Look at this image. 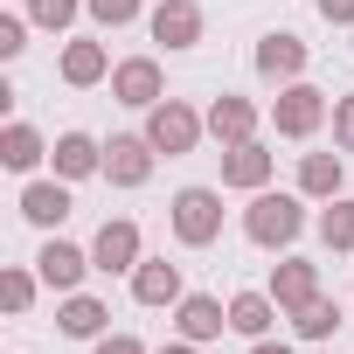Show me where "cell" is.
<instances>
[{
    "label": "cell",
    "mask_w": 354,
    "mask_h": 354,
    "mask_svg": "<svg viewBox=\"0 0 354 354\" xmlns=\"http://www.w3.org/2000/svg\"><path fill=\"white\" fill-rule=\"evenodd\" d=\"M243 236H250L257 250H292V243L306 236V195H271V188H257L250 209H243Z\"/></svg>",
    "instance_id": "cell-1"
},
{
    "label": "cell",
    "mask_w": 354,
    "mask_h": 354,
    "mask_svg": "<svg viewBox=\"0 0 354 354\" xmlns=\"http://www.w3.org/2000/svg\"><path fill=\"white\" fill-rule=\"evenodd\" d=\"M167 223H174V243L181 250H209L223 236V188H181Z\"/></svg>",
    "instance_id": "cell-2"
},
{
    "label": "cell",
    "mask_w": 354,
    "mask_h": 354,
    "mask_svg": "<svg viewBox=\"0 0 354 354\" xmlns=\"http://www.w3.org/2000/svg\"><path fill=\"white\" fill-rule=\"evenodd\" d=\"M202 132H209V111H195V104H181V97H160V104L146 111V139H153V153H167V160L195 153Z\"/></svg>",
    "instance_id": "cell-3"
},
{
    "label": "cell",
    "mask_w": 354,
    "mask_h": 354,
    "mask_svg": "<svg viewBox=\"0 0 354 354\" xmlns=\"http://www.w3.org/2000/svg\"><path fill=\"white\" fill-rule=\"evenodd\" d=\"M326 111H333L326 91L306 84V77H299V84H278V97H271V125H278V139H313V132L326 125Z\"/></svg>",
    "instance_id": "cell-4"
},
{
    "label": "cell",
    "mask_w": 354,
    "mask_h": 354,
    "mask_svg": "<svg viewBox=\"0 0 354 354\" xmlns=\"http://www.w3.org/2000/svg\"><path fill=\"white\" fill-rule=\"evenodd\" d=\"M153 139L146 132H111V146H104V181L111 188H146V174H153Z\"/></svg>",
    "instance_id": "cell-5"
},
{
    "label": "cell",
    "mask_w": 354,
    "mask_h": 354,
    "mask_svg": "<svg viewBox=\"0 0 354 354\" xmlns=\"http://www.w3.org/2000/svg\"><path fill=\"white\" fill-rule=\"evenodd\" d=\"M111 97H118V104H132V111H153V104L167 97L160 63H153V56H125V63H111Z\"/></svg>",
    "instance_id": "cell-6"
},
{
    "label": "cell",
    "mask_w": 354,
    "mask_h": 354,
    "mask_svg": "<svg viewBox=\"0 0 354 354\" xmlns=\"http://www.w3.org/2000/svg\"><path fill=\"white\" fill-rule=\"evenodd\" d=\"M139 257H146V250H139V223H132V216H111V223L91 236V264H97L104 278L139 271Z\"/></svg>",
    "instance_id": "cell-7"
},
{
    "label": "cell",
    "mask_w": 354,
    "mask_h": 354,
    "mask_svg": "<svg viewBox=\"0 0 354 354\" xmlns=\"http://www.w3.org/2000/svg\"><path fill=\"white\" fill-rule=\"evenodd\" d=\"M306 63H313V49H306L292 28H271V35L257 42V77H264V84H299Z\"/></svg>",
    "instance_id": "cell-8"
},
{
    "label": "cell",
    "mask_w": 354,
    "mask_h": 354,
    "mask_svg": "<svg viewBox=\"0 0 354 354\" xmlns=\"http://www.w3.org/2000/svg\"><path fill=\"white\" fill-rule=\"evenodd\" d=\"M35 271H42V285L49 292H77L97 264H91V250H77V243H63V236H49L42 250H35Z\"/></svg>",
    "instance_id": "cell-9"
},
{
    "label": "cell",
    "mask_w": 354,
    "mask_h": 354,
    "mask_svg": "<svg viewBox=\"0 0 354 354\" xmlns=\"http://www.w3.org/2000/svg\"><path fill=\"white\" fill-rule=\"evenodd\" d=\"M271 167H278V153H271V146H257V139H243V146H223V188H243V195H257V188L271 181Z\"/></svg>",
    "instance_id": "cell-10"
},
{
    "label": "cell",
    "mask_w": 354,
    "mask_h": 354,
    "mask_svg": "<svg viewBox=\"0 0 354 354\" xmlns=\"http://www.w3.org/2000/svg\"><path fill=\"white\" fill-rule=\"evenodd\" d=\"M174 326H181V340L209 347V340H223V326H230V306H223V299H209V292H188L181 306H174Z\"/></svg>",
    "instance_id": "cell-11"
},
{
    "label": "cell",
    "mask_w": 354,
    "mask_h": 354,
    "mask_svg": "<svg viewBox=\"0 0 354 354\" xmlns=\"http://www.w3.org/2000/svg\"><path fill=\"white\" fill-rule=\"evenodd\" d=\"M132 299H139V306H181V299H188L181 264H167V257H139V271H132Z\"/></svg>",
    "instance_id": "cell-12"
},
{
    "label": "cell",
    "mask_w": 354,
    "mask_h": 354,
    "mask_svg": "<svg viewBox=\"0 0 354 354\" xmlns=\"http://www.w3.org/2000/svg\"><path fill=\"white\" fill-rule=\"evenodd\" d=\"M146 28H153V42H167V49H195V42H202V8H195V0H160Z\"/></svg>",
    "instance_id": "cell-13"
},
{
    "label": "cell",
    "mask_w": 354,
    "mask_h": 354,
    "mask_svg": "<svg viewBox=\"0 0 354 354\" xmlns=\"http://www.w3.org/2000/svg\"><path fill=\"white\" fill-rule=\"evenodd\" d=\"M70 209H77V202H70V181H63V174H56V181H28V188H21V216H28L35 230H63Z\"/></svg>",
    "instance_id": "cell-14"
},
{
    "label": "cell",
    "mask_w": 354,
    "mask_h": 354,
    "mask_svg": "<svg viewBox=\"0 0 354 354\" xmlns=\"http://www.w3.org/2000/svg\"><path fill=\"white\" fill-rule=\"evenodd\" d=\"M209 139H216V146H243V139H257V104L223 91V97L209 104Z\"/></svg>",
    "instance_id": "cell-15"
},
{
    "label": "cell",
    "mask_w": 354,
    "mask_h": 354,
    "mask_svg": "<svg viewBox=\"0 0 354 354\" xmlns=\"http://www.w3.org/2000/svg\"><path fill=\"white\" fill-rule=\"evenodd\" d=\"M56 326H63L70 340H104V326H111V306H104V299H91V292H63V306H56Z\"/></svg>",
    "instance_id": "cell-16"
},
{
    "label": "cell",
    "mask_w": 354,
    "mask_h": 354,
    "mask_svg": "<svg viewBox=\"0 0 354 354\" xmlns=\"http://www.w3.org/2000/svg\"><path fill=\"white\" fill-rule=\"evenodd\" d=\"M49 160H56L63 181H91V174H104V146H97L91 132H63V139L49 146Z\"/></svg>",
    "instance_id": "cell-17"
},
{
    "label": "cell",
    "mask_w": 354,
    "mask_h": 354,
    "mask_svg": "<svg viewBox=\"0 0 354 354\" xmlns=\"http://www.w3.org/2000/svg\"><path fill=\"white\" fill-rule=\"evenodd\" d=\"M271 299H278L285 313H299L306 299H319V264H306V257H285V264H271Z\"/></svg>",
    "instance_id": "cell-18"
},
{
    "label": "cell",
    "mask_w": 354,
    "mask_h": 354,
    "mask_svg": "<svg viewBox=\"0 0 354 354\" xmlns=\"http://www.w3.org/2000/svg\"><path fill=\"white\" fill-rule=\"evenodd\" d=\"M278 313H285V306H278L271 292H236V299H230V333H243V340H264Z\"/></svg>",
    "instance_id": "cell-19"
},
{
    "label": "cell",
    "mask_w": 354,
    "mask_h": 354,
    "mask_svg": "<svg viewBox=\"0 0 354 354\" xmlns=\"http://www.w3.org/2000/svg\"><path fill=\"white\" fill-rule=\"evenodd\" d=\"M42 160H49V146H42V132H35V125H21V118H15L8 132H0V167H15V174H35Z\"/></svg>",
    "instance_id": "cell-20"
},
{
    "label": "cell",
    "mask_w": 354,
    "mask_h": 354,
    "mask_svg": "<svg viewBox=\"0 0 354 354\" xmlns=\"http://www.w3.org/2000/svg\"><path fill=\"white\" fill-rule=\"evenodd\" d=\"M104 77H111V56H104V42H70V49H63V84L91 91V84H104Z\"/></svg>",
    "instance_id": "cell-21"
},
{
    "label": "cell",
    "mask_w": 354,
    "mask_h": 354,
    "mask_svg": "<svg viewBox=\"0 0 354 354\" xmlns=\"http://www.w3.org/2000/svg\"><path fill=\"white\" fill-rule=\"evenodd\" d=\"M299 195L306 202H333L340 195V153H306L299 160Z\"/></svg>",
    "instance_id": "cell-22"
},
{
    "label": "cell",
    "mask_w": 354,
    "mask_h": 354,
    "mask_svg": "<svg viewBox=\"0 0 354 354\" xmlns=\"http://www.w3.org/2000/svg\"><path fill=\"white\" fill-rule=\"evenodd\" d=\"M292 333H299V340H333V333H340V306H333L326 292L306 299V306L292 313Z\"/></svg>",
    "instance_id": "cell-23"
},
{
    "label": "cell",
    "mask_w": 354,
    "mask_h": 354,
    "mask_svg": "<svg viewBox=\"0 0 354 354\" xmlns=\"http://www.w3.org/2000/svg\"><path fill=\"white\" fill-rule=\"evenodd\" d=\"M319 243H326V250H347V257H354V202H340V195H333V202L319 209Z\"/></svg>",
    "instance_id": "cell-24"
},
{
    "label": "cell",
    "mask_w": 354,
    "mask_h": 354,
    "mask_svg": "<svg viewBox=\"0 0 354 354\" xmlns=\"http://www.w3.org/2000/svg\"><path fill=\"white\" fill-rule=\"evenodd\" d=\"M35 292H42V271H21V264H8V271H0V306H8L15 319L35 306Z\"/></svg>",
    "instance_id": "cell-25"
},
{
    "label": "cell",
    "mask_w": 354,
    "mask_h": 354,
    "mask_svg": "<svg viewBox=\"0 0 354 354\" xmlns=\"http://www.w3.org/2000/svg\"><path fill=\"white\" fill-rule=\"evenodd\" d=\"M77 15H84V0H28V21H35V28H56V35H63Z\"/></svg>",
    "instance_id": "cell-26"
},
{
    "label": "cell",
    "mask_w": 354,
    "mask_h": 354,
    "mask_svg": "<svg viewBox=\"0 0 354 354\" xmlns=\"http://www.w3.org/2000/svg\"><path fill=\"white\" fill-rule=\"evenodd\" d=\"M84 8H91V21H97V28H132L146 0H84Z\"/></svg>",
    "instance_id": "cell-27"
},
{
    "label": "cell",
    "mask_w": 354,
    "mask_h": 354,
    "mask_svg": "<svg viewBox=\"0 0 354 354\" xmlns=\"http://www.w3.org/2000/svg\"><path fill=\"white\" fill-rule=\"evenodd\" d=\"M21 49H28V21L21 15H0V63H15Z\"/></svg>",
    "instance_id": "cell-28"
},
{
    "label": "cell",
    "mask_w": 354,
    "mask_h": 354,
    "mask_svg": "<svg viewBox=\"0 0 354 354\" xmlns=\"http://www.w3.org/2000/svg\"><path fill=\"white\" fill-rule=\"evenodd\" d=\"M333 146H340V153H354V91H347V97H333Z\"/></svg>",
    "instance_id": "cell-29"
},
{
    "label": "cell",
    "mask_w": 354,
    "mask_h": 354,
    "mask_svg": "<svg viewBox=\"0 0 354 354\" xmlns=\"http://www.w3.org/2000/svg\"><path fill=\"white\" fill-rule=\"evenodd\" d=\"M97 354H153V347H146L139 333H104V340H97Z\"/></svg>",
    "instance_id": "cell-30"
},
{
    "label": "cell",
    "mask_w": 354,
    "mask_h": 354,
    "mask_svg": "<svg viewBox=\"0 0 354 354\" xmlns=\"http://www.w3.org/2000/svg\"><path fill=\"white\" fill-rule=\"evenodd\" d=\"M313 8H319L333 28H354V0H313Z\"/></svg>",
    "instance_id": "cell-31"
},
{
    "label": "cell",
    "mask_w": 354,
    "mask_h": 354,
    "mask_svg": "<svg viewBox=\"0 0 354 354\" xmlns=\"http://www.w3.org/2000/svg\"><path fill=\"white\" fill-rule=\"evenodd\" d=\"M153 354H202L195 340H167V347H153Z\"/></svg>",
    "instance_id": "cell-32"
},
{
    "label": "cell",
    "mask_w": 354,
    "mask_h": 354,
    "mask_svg": "<svg viewBox=\"0 0 354 354\" xmlns=\"http://www.w3.org/2000/svg\"><path fill=\"white\" fill-rule=\"evenodd\" d=\"M250 354H292L285 340H250Z\"/></svg>",
    "instance_id": "cell-33"
}]
</instances>
